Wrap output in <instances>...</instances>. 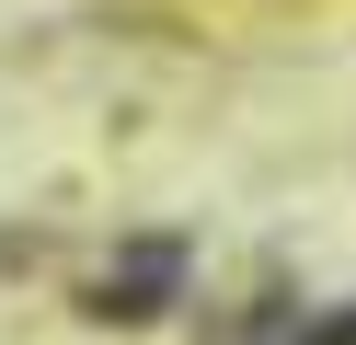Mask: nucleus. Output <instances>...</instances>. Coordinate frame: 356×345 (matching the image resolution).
Listing matches in <instances>:
<instances>
[{
  "mask_svg": "<svg viewBox=\"0 0 356 345\" xmlns=\"http://www.w3.org/2000/svg\"><path fill=\"white\" fill-rule=\"evenodd\" d=\"M172 276H184V253H172V242H138V265H115V276L92 288V311H104V322H149V311L172 299Z\"/></svg>",
  "mask_w": 356,
  "mask_h": 345,
  "instance_id": "1",
  "label": "nucleus"
}]
</instances>
